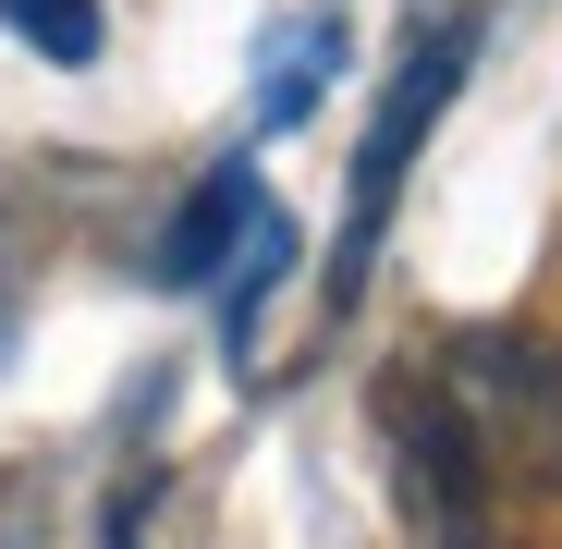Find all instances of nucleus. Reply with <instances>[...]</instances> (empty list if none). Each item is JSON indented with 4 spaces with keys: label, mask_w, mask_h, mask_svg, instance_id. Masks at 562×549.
Masks as SVG:
<instances>
[{
    "label": "nucleus",
    "mask_w": 562,
    "mask_h": 549,
    "mask_svg": "<svg viewBox=\"0 0 562 549\" xmlns=\"http://www.w3.org/2000/svg\"><path fill=\"white\" fill-rule=\"evenodd\" d=\"M294 256H306V232L281 220V208H257V220H245V244L221 256V354H233V366L257 354V318H269V294H281V282H294Z\"/></svg>",
    "instance_id": "6"
},
{
    "label": "nucleus",
    "mask_w": 562,
    "mask_h": 549,
    "mask_svg": "<svg viewBox=\"0 0 562 549\" xmlns=\"http://www.w3.org/2000/svg\"><path fill=\"white\" fill-rule=\"evenodd\" d=\"M0 366H13V232H0Z\"/></svg>",
    "instance_id": "8"
},
{
    "label": "nucleus",
    "mask_w": 562,
    "mask_h": 549,
    "mask_svg": "<svg viewBox=\"0 0 562 549\" xmlns=\"http://www.w3.org/2000/svg\"><path fill=\"white\" fill-rule=\"evenodd\" d=\"M464 61H477V13H440V25H416V37H404L392 85H380V111H367V135H355V183H342V244H330V306H355V294H367V256H380V232H392V196H404L416 147L440 135V111H452Z\"/></svg>",
    "instance_id": "1"
},
{
    "label": "nucleus",
    "mask_w": 562,
    "mask_h": 549,
    "mask_svg": "<svg viewBox=\"0 0 562 549\" xmlns=\"http://www.w3.org/2000/svg\"><path fill=\"white\" fill-rule=\"evenodd\" d=\"M0 37H25L37 61H99L111 49V13H99V0H0Z\"/></svg>",
    "instance_id": "7"
},
{
    "label": "nucleus",
    "mask_w": 562,
    "mask_h": 549,
    "mask_svg": "<svg viewBox=\"0 0 562 549\" xmlns=\"http://www.w3.org/2000/svg\"><path fill=\"white\" fill-rule=\"evenodd\" d=\"M550 465H562V439H550Z\"/></svg>",
    "instance_id": "9"
},
{
    "label": "nucleus",
    "mask_w": 562,
    "mask_h": 549,
    "mask_svg": "<svg viewBox=\"0 0 562 549\" xmlns=\"http://www.w3.org/2000/svg\"><path fill=\"white\" fill-rule=\"evenodd\" d=\"M452 403H490V415H562V354L526 330H464L452 342Z\"/></svg>",
    "instance_id": "4"
},
{
    "label": "nucleus",
    "mask_w": 562,
    "mask_h": 549,
    "mask_svg": "<svg viewBox=\"0 0 562 549\" xmlns=\"http://www.w3.org/2000/svg\"><path fill=\"white\" fill-rule=\"evenodd\" d=\"M380 439H392V489L428 549H490V477H477V427H464L452 379H380Z\"/></svg>",
    "instance_id": "2"
},
{
    "label": "nucleus",
    "mask_w": 562,
    "mask_h": 549,
    "mask_svg": "<svg viewBox=\"0 0 562 549\" xmlns=\"http://www.w3.org/2000/svg\"><path fill=\"white\" fill-rule=\"evenodd\" d=\"M269 208V183L245 171V159H221V171H196V196L171 208V232H159V256H147V282L159 294H209L221 282V256L245 244V220Z\"/></svg>",
    "instance_id": "3"
},
{
    "label": "nucleus",
    "mask_w": 562,
    "mask_h": 549,
    "mask_svg": "<svg viewBox=\"0 0 562 549\" xmlns=\"http://www.w3.org/2000/svg\"><path fill=\"white\" fill-rule=\"evenodd\" d=\"M342 49H355L342 13H294V25H269V49H257V123L294 135V123L318 111V85L342 73Z\"/></svg>",
    "instance_id": "5"
}]
</instances>
